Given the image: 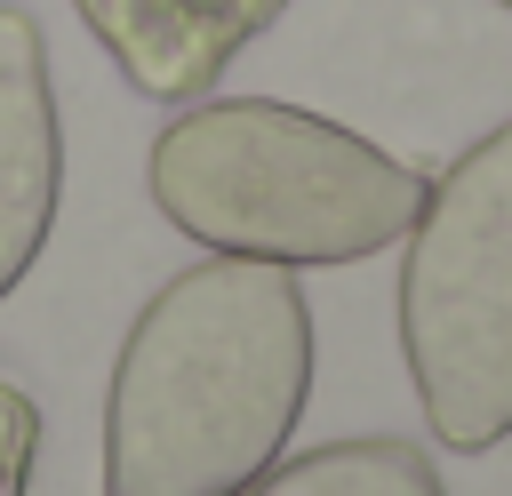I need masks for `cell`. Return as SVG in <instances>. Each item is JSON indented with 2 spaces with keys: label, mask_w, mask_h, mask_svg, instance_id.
<instances>
[{
  "label": "cell",
  "mask_w": 512,
  "mask_h": 496,
  "mask_svg": "<svg viewBox=\"0 0 512 496\" xmlns=\"http://www.w3.org/2000/svg\"><path fill=\"white\" fill-rule=\"evenodd\" d=\"M496 8H512V0H496Z\"/></svg>",
  "instance_id": "cell-8"
},
{
  "label": "cell",
  "mask_w": 512,
  "mask_h": 496,
  "mask_svg": "<svg viewBox=\"0 0 512 496\" xmlns=\"http://www.w3.org/2000/svg\"><path fill=\"white\" fill-rule=\"evenodd\" d=\"M240 496H448V488L416 440L376 432V440H328L288 464H264Z\"/></svg>",
  "instance_id": "cell-6"
},
{
  "label": "cell",
  "mask_w": 512,
  "mask_h": 496,
  "mask_svg": "<svg viewBox=\"0 0 512 496\" xmlns=\"http://www.w3.org/2000/svg\"><path fill=\"white\" fill-rule=\"evenodd\" d=\"M312 392V304L288 264L208 256L136 312L104 392V496H240Z\"/></svg>",
  "instance_id": "cell-1"
},
{
  "label": "cell",
  "mask_w": 512,
  "mask_h": 496,
  "mask_svg": "<svg viewBox=\"0 0 512 496\" xmlns=\"http://www.w3.org/2000/svg\"><path fill=\"white\" fill-rule=\"evenodd\" d=\"M32 456H40V408L16 384H0V496H24Z\"/></svg>",
  "instance_id": "cell-7"
},
{
  "label": "cell",
  "mask_w": 512,
  "mask_h": 496,
  "mask_svg": "<svg viewBox=\"0 0 512 496\" xmlns=\"http://www.w3.org/2000/svg\"><path fill=\"white\" fill-rule=\"evenodd\" d=\"M120 80L152 104H200L224 64L288 8V0H72Z\"/></svg>",
  "instance_id": "cell-4"
},
{
  "label": "cell",
  "mask_w": 512,
  "mask_h": 496,
  "mask_svg": "<svg viewBox=\"0 0 512 496\" xmlns=\"http://www.w3.org/2000/svg\"><path fill=\"white\" fill-rule=\"evenodd\" d=\"M144 184L152 208L208 256H256L288 272L360 264L424 208V176L408 160L280 96H216L176 112L152 136Z\"/></svg>",
  "instance_id": "cell-2"
},
{
  "label": "cell",
  "mask_w": 512,
  "mask_h": 496,
  "mask_svg": "<svg viewBox=\"0 0 512 496\" xmlns=\"http://www.w3.org/2000/svg\"><path fill=\"white\" fill-rule=\"evenodd\" d=\"M400 240V352L424 424L480 456L512 432V120L424 176Z\"/></svg>",
  "instance_id": "cell-3"
},
{
  "label": "cell",
  "mask_w": 512,
  "mask_h": 496,
  "mask_svg": "<svg viewBox=\"0 0 512 496\" xmlns=\"http://www.w3.org/2000/svg\"><path fill=\"white\" fill-rule=\"evenodd\" d=\"M56 192H64V136H56L48 40L16 0H0V296L40 264Z\"/></svg>",
  "instance_id": "cell-5"
}]
</instances>
